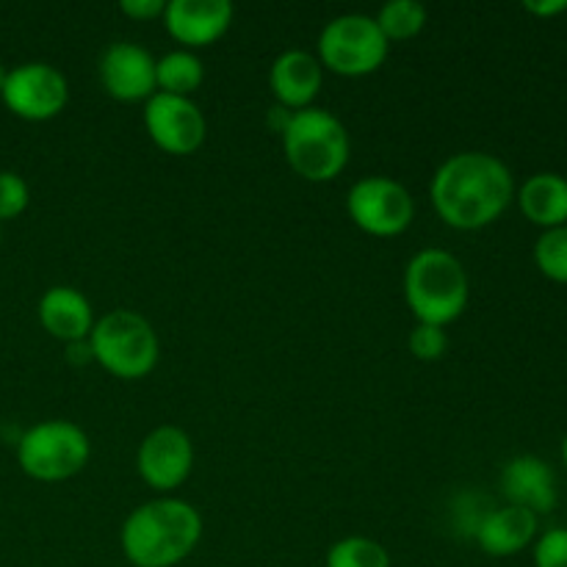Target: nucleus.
I'll list each match as a JSON object with an SVG mask.
<instances>
[{"instance_id":"f257e3e1","label":"nucleus","mask_w":567,"mask_h":567,"mask_svg":"<svg viewBox=\"0 0 567 567\" xmlns=\"http://www.w3.org/2000/svg\"><path fill=\"white\" fill-rule=\"evenodd\" d=\"M435 214L452 230L491 227L515 199V177L502 158L480 150L449 155L430 183Z\"/></svg>"},{"instance_id":"f03ea898","label":"nucleus","mask_w":567,"mask_h":567,"mask_svg":"<svg viewBox=\"0 0 567 567\" xmlns=\"http://www.w3.org/2000/svg\"><path fill=\"white\" fill-rule=\"evenodd\" d=\"M203 540V515L183 498L144 502L125 518L120 546L133 567H175Z\"/></svg>"},{"instance_id":"7ed1b4c3","label":"nucleus","mask_w":567,"mask_h":567,"mask_svg":"<svg viewBox=\"0 0 567 567\" xmlns=\"http://www.w3.org/2000/svg\"><path fill=\"white\" fill-rule=\"evenodd\" d=\"M471 299L468 271L449 249L426 247L410 258L404 269V302L419 324L446 330L465 313Z\"/></svg>"},{"instance_id":"20e7f679","label":"nucleus","mask_w":567,"mask_h":567,"mask_svg":"<svg viewBox=\"0 0 567 567\" xmlns=\"http://www.w3.org/2000/svg\"><path fill=\"white\" fill-rule=\"evenodd\" d=\"M280 136L288 166L308 183L336 181L352 155L347 125L319 105L293 111Z\"/></svg>"},{"instance_id":"39448f33","label":"nucleus","mask_w":567,"mask_h":567,"mask_svg":"<svg viewBox=\"0 0 567 567\" xmlns=\"http://www.w3.org/2000/svg\"><path fill=\"white\" fill-rule=\"evenodd\" d=\"M92 360L116 380H142L158 365L161 343L155 327L136 310L116 308L94 321L89 336Z\"/></svg>"},{"instance_id":"423d86ee","label":"nucleus","mask_w":567,"mask_h":567,"mask_svg":"<svg viewBox=\"0 0 567 567\" xmlns=\"http://www.w3.org/2000/svg\"><path fill=\"white\" fill-rule=\"evenodd\" d=\"M92 457L89 435L66 419L39 421L17 441V465L37 482H64L86 468Z\"/></svg>"},{"instance_id":"0eeeda50","label":"nucleus","mask_w":567,"mask_h":567,"mask_svg":"<svg viewBox=\"0 0 567 567\" xmlns=\"http://www.w3.org/2000/svg\"><path fill=\"white\" fill-rule=\"evenodd\" d=\"M391 42L382 37L371 14H338L321 28L316 42V59L327 72L341 78H363L380 70L388 59Z\"/></svg>"},{"instance_id":"6e6552de","label":"nucleus","mask_w":567,"mask_h":567,"mask_svg":"<svg viewBox=\"0 0 567 567\" xmlns=\"http://www.w3.org/2000/svg\"><path fill=\"white\" fill-rule=\"evenodd\" d=\"M347 214L369 236L393 238L408 233L413 225L415 199L408 186L393 177H360L347 194Z\"/></svg>"},{"instance_id":"1a4fd4ad","label":"nucleus","mask_w":567,"mask_h":567,"mask_svg":"<svg viewBox=\"0 0 567 567\" xmlns=\"http://www.w3.org/2000/svg\"><path fill=\"white\" fill-rule=\"evenodd\" d=\"M0 100L20 120L48 122L70 103V83L53 64L28 61V64L11 66Z\"/></svg>"},{"instance_id":"9d476101","label":"nucleus","mask_w":567,"mask_h":567,"mask_svg":"<svg viewBox=\"0 0 567 567\" xmlns=\"http://www.w3.org/2000/svg\"><path fill=\"white\" fill-rule=\"evenodd\" d=\"M144 127L147 136L166 155H192L203 147L208 136V122L192 97L155 92L144 103Z\"/></svg>"},{"instance_id":"9b49d317","label":"nucleus","mask_w":567,"mask_h":567,"mask_svg":"<svg viewBox=\"0 0 567 567\" xmlns=\"http://www.w3.org/2000/svg\"><path fill=\"white\" fill-rule=\"evenodd\" d=\"M136 468L144 485L155 493H172L192 476L194 443L181 426H155L142 441L136 454Z\"/></svg>"},{"instance_id":"f8f14e48","label":"nucleus","mask_w":567,"mask_h":567,"mask_svg":"<svg viewBox=\"0 0 567 567\" xmlns=\"http://www.w3.org/2000/svg\"><path fill=\"white\" fill-rule=\"evenodd\" d=\"M100 83L120 103H147L155 89V59L136 42H116L100 59Z\"/></svg>"},{"instance_id":"ddd939ff","label":"nucleus","mask_w":567,"mask_h":567,"mask_svg":"<svg viewBox=\"0 0 567 567\" xmlns=\"http://www.w3.org/2000/svg\"><path fill=\"white\" fill-rule=\"evenodd\" d=\"M233 14L230 0H169L161 22L183 50H194L219 42L230 31Z\"/></svg>"},{"instance_id":"4468645a","label":"nucleus","mask_w":567,"mask_h":567,"mask_svg":"<svg viewBox=\"0 0 567 567\" xmlns=\"http://www.w3.org/2000/svg\"><path fill=\"white\" fill-rule=\"evenodd\" d=\"M269 86L280 109H310L324 86V66L308 50H282L269 70Z\"/></svg>"},{"instance_id":"2eb2a0df","label":"nucleus","mask_w":567,"mask_h":567,"mask_svg":"<svg viewBox=\"0 0 567 567\" xmlns=\"http://www.w3.org/2000/svg\"><path fill=\"white\" fill-rule=\"evenodd\" d=\"M502 493L507 504L529 509L537 518L551 513L559 502L557 476H554L551 465L535 454H520L504 465Z\"/></svg>"},{"instance_id":"dca6fc26","label":"nucleus","mask_w":567,"mask_h":567,"mask_svg":"<svg viewBox=\"0 0 567 567\" xmlns=\"http://www.w3.org/2000/svg\"><path fill=\"white\" fill-rule=\"evenodd\" d=\"M537 532H540V518L535 513L504 504V507L491 509L476 520L474 540L487 557L504 559L535 546Z\"/></svg>"},{"instance_id":"f3484780","label":"nucleus","mask_w":567,"mask_h":567,"mask_svg":"<svg viewBox=\"0 0 567 567\" xmlns=\"http://www.w3.org/2000/svg\"><path fill=\"white\" fill-rule=\"evenodd\" d=\"M39 324L44 327L50 338L61 343H81L89 341L94 330V310L92 302L72 286H53L39 299Z\"/></svg>"},{"instance_id":"a211bd4d","label":"nucleus","mask_w":567,"mask_h":567,"mask_svg":"<svg viewBox=\"0 0 567 567\" xmlns=\"http://www.w3.org/2000/svg\"><path fill=\"white\" fill-rule=\"evenodd\" d=\"M520 214L543 230L567 225V177L557 172H537L515 192Z\"/></svg>"},{"instance_id":"6ab92c4d","label":"nucleus","mask_w":567,"mask_h":567,"mask_svg":"<svg viewBox=\"0 0 567 567\" xmlns=\"http://www.w3.org/2000/svg\"><path fill=\"white\" fill-rule=\"evenodd\" d=\"M205 81V66L194 50H172L155 59V89L161 94L192 97Z\"/></svg>"},{"instance_id":"aec40b11","label":"nucleus","mask_w":567,"mask_h":567,"mask_svg":"<svg viewBox=\"0 0 567 567\" xmlns=\"http://www.w3.org/2000/svg\"><path fill=\"white\" fill-rule=\"evenodd\" d=\"M377 25L388 42H408L426 28V6L419 0H391L377 11Z\"/></svg>"},{"instance_id":"412c9836","label":"nucleus","mask_w":567,"mask_h":567,"mask_svg":"<svg viewBox=\"0 0 567 567\" xmlns=\"http://www.w3.org/2000/svg\"><path fill=\"white\" fill-rule=\"evenodd\" d=\"M391 554L382 543L363 535H349L332 543L324 567H391Z\"/></svg>"},{"instance_id":"4be33fe9","label":"nucleus","mask_w":567,"mask_h":567,"mask_svg":"<svg viewBox=\"0 0 567 567\" xmlns=\"http://www.w3.org/2000/svg\"><path fill=\"white\" fill-rule=\"evenodd\" d=\"M535 266L551 282L567 286V225L540 233L535 244Z\"/></svg>"},{"instance_id":"5701e85b","label":"nucleus","mask_w":567,"mask_h":567,"mask_svg":"<svg viewBox=\"0 0 567 567\" xmlns=\"http://www.w3.org/2000/svg\"><path fill=\"white\" fill-rule=\"evenodd\" d=\"M408 349L415 360L435 363L449 352L446 330L435 324H415L408 336Z\"/></svg>"},{"instance_id":"b1692460","label":"nucleus","mask_w":567,"mask_h":567,"mask_svg":"<svg viewBox=\"0 0 567 567\" xmlns=\"http://www.w3.org/2000/svg\"><path fill=\"white\" fill-rule=\"evenodd\" d=\"M28 203H31V188L25 177L9 169L0 172V225L25 214Z\"/></svg>"},{"instance_id":"393cba45","label":"nucleus","mask_w":567,"mask_h":567,"mask_svg":"<svg viewBox=\"0 0 567 567\" xmlns=\"http://www.w3.org/2000/svg\"><path fill=\"white\" fill-rule=\"evenodd\" d=\"M535 567H567V529L554 526L535 540Z\"/></svg>"},{"instance_id":"a878e982","label":"nucleus","mask_w":567,"mask_h":567,"mask_svg":"<svg viewBox=\"0 0 567 567\" xmlns=\"http://www.w3.org/2000/svg\"><path fill=\"white\" fill-rule=\"evenodd\" d=\"M166 9V0H122L120 11L125 17L136 22H150V20H161Z\"/></svg>"},{"instance_id":"bb28decb","label":"nucleus","mask_w":567,"mask_h":567,"mask_svg":"<svg viewBox=\"0 0 567 567\" xmlns=\"http://www.w3.org/2000/svg\"><path fill=\"white\" fill-rule=\"evenodd\" d=\"M524 9L535 17H554L567 11V0H551V3H524Z\"/></svg>"},{"instance_id":"cd10ccee","label":"nucleus","mask_w":567,"mask_h":567,"mask_svg":"<svg viewBox=\"0 0 567 567\" xmlns=\"http://www.w3.org/2000/svg\"><path fill=\"white\" fill-rule=\"evenodd\" d=\"M6 78H9V70H6V64L0 61V92H3V86H6Z\"/></svg>"},{"instance_id":"c85d7f7f","label":"nucleus","mask_w":567,"mask_h":567,"mask_svg":"<svg viewBox=\"0 0 567 567\" xmlns=\"http://www.w3.org/2000/svg\"><path fill=\"white\" fill-rule=\"evenodd\" d=\"M563 463L567 465V435H565V441H563Z\"/></svg>"},{"instance_id":"c756f323","label":"nucleus","mask_w":567,"mask_h":567,"mask_svg":"<svg viewBox=\"0 0 567 567\" xmlns=\"http://www.w3.org/2000/svg\"><path fill=\"white\" fill-rule=\"evenodd\" d=\"M0 227H3V225H0Z\"/></svg>"}]
</instances>
